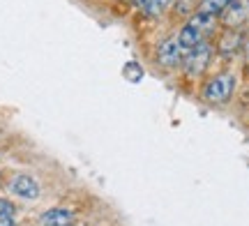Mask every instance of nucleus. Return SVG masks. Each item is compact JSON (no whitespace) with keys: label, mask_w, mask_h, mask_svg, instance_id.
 Here are the masks:
<instances>
[{"label":"nucleus","mask_w":249,"mask_h":226,"mask_svg":"<svg viewBox=\"0 0 249 226\" xmlns=\"http://www.w3.org/2000/svg\"><path fill=\"white\" fill-rule=\"evenodd\" d=\"M233 90H235V76L231 72H222L205 83L201 95L208 104H224L233 97Z\"/></svg>","instance_id":"obj_1"},{"label":"nucleus","mask_w":249,"mask_h":226,"mask_svg":"<svg viewBox=\"0 0 249 226\" xmlns=\"http://www.w3.org/2000/svg\"><path fill=\"white\" fill-rule=\"evenodd\" d=\"M213 53H214V46L210 42H201V44H196L194 49H189L182 58V70H185L187 76H201V74L208 70V65L213 60Z\"/></svg>","instance_id":"obj_2"},{"label":"nucleus","mask_w":249,"mask_h":226,"mask_svg":"<svg viewBox=\"0 0 249 226\" xmlns=\"http://www.w3.org/2000/svg\"><path fill=\"white\" fill-rule=\"evenodd\" d=\"M9 191L18 196V199L33 201L39 196V182L33 178V175H26V173H18L9 180Z\"/></svg>","instance_id":"obj_3"},{"label":"nucleus","mask_w":249,"mask_h":226,"mask_svg":"<svg viewBox=\"0 0 249 226\" xmlns=\"http://www.w3.org/2000/svg\"><path fill=\"white\" fill-rule=\"evenodd\" d=\"M185 53H187V51L180 46L178 39H176V37H171V39H166V42L160 46V51H157V60H160L161 67H169V70H173V67H178V65L182 63Z\"/></svg>","instance_id":"obj_4"},{"label":"nucleus","mask_w":249,"mask_h":226,"mask_svg":"<svg viewBox=\"0 0 249 226\" xmlns=\"http://www.w3.org/2000/svg\"><path fill=\"white\" fill-rule=\"evenodd\" d=\"M249 18V0H231L222 12V23L226 28H238Z\"/></svg>","instance_id":"obj_5"},{"label":"nucleus","mask_w":249,"mask_h":226,"mask_svg":"<svg viewBox=\"0 0 249 226\" xmlns=\"http://www.w3.org/2000/svg\"><path fill=\"white\" fill-rule=\"evenodd\" d=\"M176 39L180 42V46L185 49V51H189V49H194L196 44H201L205 39V35H203V30L196 26L194 21H187L185 26L178 30V35H176Z\"/></svg>","instance_id":"obj_6"},{"label":"nucleus","mask_w":249,"mask_h":226,"mask_svg":"<svg viewBox=\"0 0 249 226\" xmlns=\"http://www.w3.org/2000/svg\"><path fill=\"white\" fill-rule=\"evenodd\" d=\"M42 226H71L74 224V215L65 208H51L42 215Z\"/></svg>","instance_id":"obj_7"},{"label":"nucleus","mask_w":249,"mask_h":226,"mask_svg":"<svg viewBox=\"0 0 249 226\" xmlns=\"http://www.w3.org/2000/svg\"><path fill=\"white\" fill-rule=\"evenodd\" d=\"M229 2H231V0H201V2H198V7H196V12H203V14H214V17H219L224 9L229 7Z\"/></svg>","instance_id":"obj_8"},{"label":"nucleus","mask_w":249,"mask_h":226,"mask_svg":"<svg viewBox=\"0 0 249 226\" xmlns=\"http://www.w3.org/2000/svg\"><path fill=\"white\" fill-rule=\"evenodd\" d=\"M240 44V35L238 33H229V35L222 37V42H219V53L222 55H231L235 49Z\"/></svg>","instance_id":"obj_9"},{"label":"nucleus","mask_w":249,"mask_h":226,"mask_svg":"<svg viewBox=\"0 0 249 226\" xmlns=\"http://www.w3.org/2000/svg\"><path fill=\"white\" fill-rule=\"evenodd\" d=\"M171 2H173V0H150V2L143 7V12H145L148 17H157V14H161L164 9L169 7Z\"/></svg>","instance_id":"obj_10"},{"label":"nucleus","mask_w":249,"mask_h":226,"mask_svg":"<svg viewBox=\"0 0 249 226\" xmlns=\"http://www.w3.org/2000/svg\"><path fill=\"white\" fill-rule=\"evenodd\" d=\"M0 226H17V224H14L12 212H2V215H0Z\"/></svg>","instance_id":"obj_11"},{"label":"nucleus","mask_w":249,"mask_h":226,"mask_svg":"<svg viewBox=\"0 0 249 226\" xmlns=\"http://www.w3.org/2000/svg\"><path fill=\"white\" fill-rule=\"evenodd\" d=\"M134 2H136V5H139V7H145V5H148V2H150V0H134Z\"/></svg>","instance_id":"obj_12"}]
</instances>
